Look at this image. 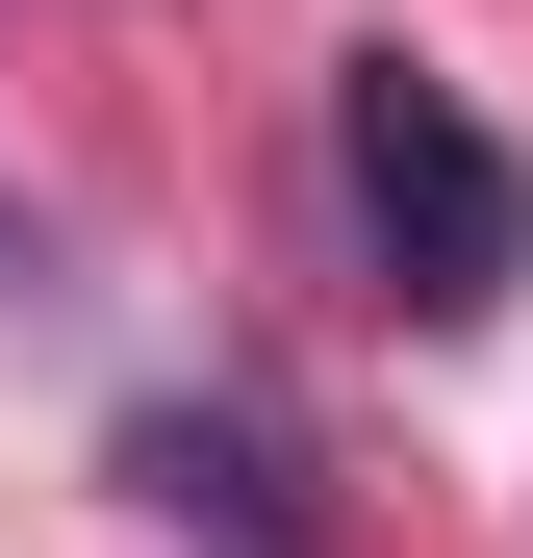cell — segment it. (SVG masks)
Returning <instances> with one entry per match:
<instances>
[{
  "label": "cell",
  "mask_w": 533,
  "mask_h": 558,
  "mask_svg": "<svg viewBox=\"0 0 533 558\" xmlns=\"http://www.w3.org/2000/svg\"><path fill=\"white\" fill-rule=\"evenodd\" d=\"M128 483H153V508H229L254 558L305 533V483H280V432H254V407H153V432H128Z\"/></svg>",
  "instance_id": "obj_2"
},
{
  "label": "cell",
  "mask_w": 533,
  "mask_h": 558,
  "mask_svg": "<svg viewBox=\"0 0 533 558\" xmlns=\"http://www.w3.org/2000/svg\"><path fill=\"white\" fill-rule=\"evenodd\" d=\"M330 178H355V229H381V279H407L432 330H508V279H533V178H508V128L458 102V76L355 51V76H330Z\"/></svg>",
  "instance_id": "obj_1"
}]
</instances>
